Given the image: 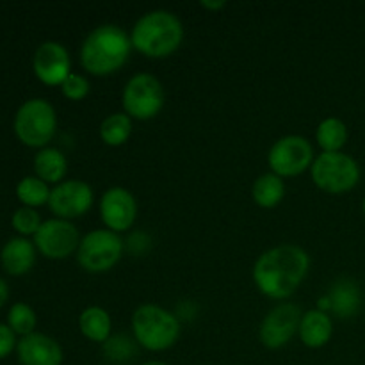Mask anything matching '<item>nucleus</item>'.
<instances>
[{
  "mask_svg": "<svg viewBox=\"0 0 365 365\" xmlns=\"http://www.w3.org/2000/svg\"><path fill=\"white\" fill-rule=\"evenodd\" d=\"M310 269V257L296 245H278L266 250L253 266V282L269 299H289Z\"/></svg>",
  "mask_w": 365,
  "mask_h": 365,
  "instance_id": "nucleus-1",
  "label": "nucleus"
},
{
  "mask_svg": "<svg viewBox=\"0 0 365 365\" xmlns=\"http://www.w3.org/2000/svg\"><path fill=\"white\" fill-rule=\"evenodd\" d=\"M132 52L130 34L113 24L93 29L81 46V66L95 77H109L127 64Z\"/></svg>",
  "mask_w": 365,
  "mask_h": 365,
  "instance_id": "nucleus-2",
  "label": "nucleus"
},
{
  "mask_svg": "<svg viewBox=\"0 0 365 365\" xmlns=\"http://www.w3.org/2000/svg\"><path fill=\"white\" fill-rule=\"evenodd\" d=\"M130 41L132 48L148 59H164L180 48L184 41V25L171 11H148L132 27Z\"/></svg>",
  "mask_w": 365,
  "mask_h": 365,
  "instance_id": "nucleus-3",
  "label": "nucleus"
},
{
  "mask_svg": "<svg viewBox=\"0 0 365 365\" xmlns=\"http://www.w3.org/2000/svg\"><path fill=\"white\" fill-rule=\"evenodd\" d=\"M132 334L143 349L160 353L177 344L182 334V324L180 319L164 307L145 303L132 314Z\"/></svg>",
  "mask_w": 365,
  "mask_h": 365,
  "instance_id": "nucleus-4",
  "label": "nucleus"
},
{
  "mask_svg": "<svg viewBox=\"0 0 365 365\" xmlns=\"http://www.w3.org/2000/svg\"><path fill=\"white\" fill-rule=\"evenodd\" d=\"M13 128L16 138L29 148H46L57 130V114L45 98H31L14 114Z\"/></svg>",
  "mask_w": 365,
  "mask_h": 365,
  "instance_id": "nucleus-5",
  "label": "nucleus"
},
{
  "mask_svg": "<svg viewBox=\"0 0 365 365\" xmlns=\"http://www.w3.org/2000/svg\"><path fill=\"white\" fill-rule=\"evenodd\" d=\"M312 182L328 195H344L353 191L360 182V166L344 152H321L310 168Z\"/></svg>",
  "mask_w": 365,
  "mask_h": 365,
  "instance_id": "nucleus-6",
  "label": "nucleus"
},
{
  "mask_svg": "<svg viewBox=\"0 0 365 365\" xmlns=\"http://www.w3.org/2000/svg\"><path fill=\"white\" fill-rule=\"evenodd\" d=\"M164 102H166V93H164L163 82L155 75L146 73V71L135 73L134 77L128 78L121 93L123 113L128 114L132 120H153L160 114Z\"/></svg>",
  "mask_w": 365,
  "mask_h": 365,
  "instance_id": "nucleus-7",
  "label": "nucleus"
},
{
  "mask_svg": "<svg viewBox=\"0 0 365 365\" xmlns=\"http://www.w3.org/2000/svg\"><path fill=\"white\" fill-rule=\"evenodd\" d=\"M125 252V241L120 234L107 228H96L81 239L77 250V262L91 274L107 273L121 260Z\"/></svg>",
  "mask_w": 365,
  "mask_h": 365,
  "instance_id": "nucleus-8",
  "label": "nucleus"
},
{
  "mask_svg": "<svg viewBox=\"0 0 365 365\" xmlns=\"http://www.w3.org/2000/svg\"><path fill=\"white\" fill-rule=\"evenodd\" d=\"M316 155L314 146L303 135H284L273 143L267 153V164L271 173L282 178H294L312 168Z\"/></svg>",
  "mask_w": 365,
  "mask_h": 365,
  "instance_id": "nucleus-9",
  "label": "nucleus"
},
{
  "mask_svg": "<svg viewBox=\"0 0 365 365\" xmlns=\"http://www.w3.org/2000/svg\"><path fill=\"white\" fill-rule=\"evenodd\" d=\"M81 239L77 227L71 221L52 217L43 221L39 230L36 232L34 246L46 259L64 260L71 253H77Z\"/></svg>",
  "mask_w": 365,
  "mask_h": 365,
  "instance_id": "nucleus-10",
  "label": "nucleus"
},
{
  "mask_svg": "<svg viewBox=\"0 0 365 365\" xmlns=\"http://www.w3.org/2000/svg\"><path fill=\"white\" fill-rule=\"evenodd\" d=\"M95 203V192L84 180H63L50 191L48 207L59 220H77L86 216Z\"/></svg>",
  "mask_w": 365,
  "mask_h": 365,
  "instance_id": "nucleus-11",
  "label": "nucleus"
},
{
  "mask_svg": "<svg viewBox=\"0 0 365 365\" xmlns=\"http://www.w3.org/2000/svg\"><path fill=\"white\" fill-rule=\"evenodd\" d=\"M302 310L294 303L284 302L266 314L259 328V339L264 348L280 349L298 335Z\"/></svg>",
  "mask_w": 365,
  "mask_h": 365,
  "instance_id": "nucleus-12",
  "label": "nucleus"
},
{
  "mask_svg": "<svg viewBox=\"0 0 365 365\" xmlns=\"http://www.w3.org/2000/svg\"><path fill=\"white\" fill-rule=\"evenodd\" d=\"M98 209L107 230L116 234L128 232L138 220V202L134 195L120 185H113L103 192Z\"/></svg>",
  "mask_w": 365,
  "mask_h": 365,
  "instance_id": "nucleus-13",
  "label": "nucleus"
},
{
  "mask_svg": "<svg viewBox=\"0 0 365 365\" xmlns=\"http://www.w3.org/2000/svg\"><path fill=\"white\" fill-rule=\"evenodd\" d=\"M32 70L39 82L61 88L71 73V59L66 46L59 41L41 43L32 57Z\"/></svg>",
  "mask_w": 365,
  "mask_h": 365,
  "instance_id": "nucleus-14",
  "label": "nucleus"
},
{
  "mask_svg": "<svg viewBox=\"0 0 365 365\" xmlns=\"http://www.w3.org/2000/svg\"><path fill=\"white\" fill-rule=\"evenodd\" d=\"M16 355L21 365H61L64 360L59 342L50 335L38 334V331L20 339Z\"/></svg>",
  "mask_w": 365,
  "mask_h": 365,
  "instance_id": "nucleus-15",
  "label": "nucleus"
},
{
  "mask_svg": "<svg viewBox=\"0 0 365 365\" xmlns=\"http://www.w3.org/2000/svg\"><path fill=\"white\" fill-rule=\"evenodd\" d=\"M36 246L34 241L27 237H13L4 245L0 252L2 267L13 277H24L34 267L36 264Z\"/></svg>",
  "mask_w": 365,
  "mask_h": 365,
  "instance_id": "nucleus-16",
  "label": "nucleus"
},
{
  "mask_svg": "<svg viewBox=\"0 0 365 365\" xmlns=\"http://www.w3.org/2000/svg\"><path fill=\"white\" fill-rule=\"evenodd\" d=\"M334 335V321L327 312L314 309L302 316L298 328V337L303 346L310 349H321L330 342Z\"/></svg>",
  "mask_w": 365,
  "mask_h": 365,
  "instance_id": "nucleus-17",
  "label": "nucleus"
},
{
  "mask_svg": "<svg viewBox=\"0 0 365 365\" xmlns=\"http://www.w3.org/2000/svg\"><path fill=\"white\" fill-rule=\"evenodd\" d=\"M327 296L330 299V314H335L341 319H349L360 312L362 291H360L359 284L349 278H341L335 282Z\"/></svg>",
  "mask_w": 365,
  "mask_h": 365,
  "instance_id": "nucleus-18",
  "label": "nucleus"
},
{
  "mask_svg": "<svg viewBox=\"0 0 365 365\" xmlns=\"http://www.w3.org/2000/svg\"><path fill=\"white\" fill-rule=\"evenodd\" d=\"M78 330L88 341L103 344L113 335V319L102 307H88L78 316Z\"/></svg>",
  "mask_w": 365,
  "mask_h": 365,
  "instance_id": "nucleus-19",
  "label": "nucleus"
},
{
  "mask_svg": "<svg viewBox=\"0 0 365 365\" xmlns=\"http://www.w3.org/2000/svg\"><path fill=\"white\" fill-rule=\"evenodd\" d=\"M34 171L36 177L41 178L45 184H61L68 171L66 155L52 146L41 148L34 157Z\"/></svg>",
  "mask_w": 365,
  "mask_h": 365,
  "instance_id": "nucleus-20",
  "label": "nucleus"
},
{
  "mask_svg": "<svg viewBox=\"0 0 365 365\" xmlns=\"http://www.w3.org/2000/svg\"><path fill=\"white\" fill-rule=\"evenodd\" d=\"M285 196L284 178L274 173H264L253 182L252 198L260 209H274Z\"/></svg>",
  "mask_w": 365,
  "mask_h": 365,
  "instance_id": "nucleus-21",
  "label": "nucleus"
},
{
  "mask_svg": "<svg viewBox=\"0 0 365 365\" xmlns=\"http://www.w3.org/2000/svg\"><path fill=\"white\" fill-rule=\"evenodd\" d=\"M348 127L339 118H324L316 128V141L319 148L327 153L342 152L348 143Z\"/></svg>",
  "mask_w": 365,
  "mask_h": 365,
  "instance_id": "nucleus-22",
  "label": "nucleus"
},
{
  "mask_svg": "<svg viewBox=\"0 0 365 365\" xmlns=\"http://www.w3.org/2000/svg\"><path fill=\"white\" fill-rule=\"evenodd\" d=\"M98 134L103 145L113 146V148L123 146L132 135V118L125 113L109 114L100 123Z\"/></svg>",
  "mask_w": 365,
  "mask_h": 365,
  "instance_id": "nucleus-23",
  "label": "nucleus"
},
{
  "mask_svg": "<svg viewBox=\"0 0 365 365\" xmlns=\"http://www.w3.org/2000/svg\"><path fill=\"white\" fill-rule=\"evenodd\" d=\"M50 191L52 189L48 187V184L34 177H24L16 184V196L24 207H29V209H36V207L48 205L50 200Z\"/></svg>",
  "mask_w": 365,
  "mask_h": 365,
  "instance_id": "nucleus-24",
  "label": "nucleus"
},
{
  "mask_svg": "<svg viewBox=\"0 0 365 365\" xmlns=\"http://www.w3.org/2000/svg\"><path fill=\"white\" fill-rule=\"evenodd\" d=\"M138 346L139 344L135 342V339L127 337V335L123 334H116L110 335V337L103 342L102 351L107 362L123 365L134 359L135 351H138Z\"/></svg>",
  "mask_w": 365,
  "mask_h": 365,
  "instance_id": "nucleus-25",
  "label": "nucleus"
},
{
  "mask_svg": "<svg viewBox=\"0 0 365 365\" xmlns=\"http://www.w3.org/2000/svg\"><path fill=\"white\" fill-rule=\"evenodd\" d=\"M38 324L36 312L27 303H14L7 314V327L20 337L34 334V328Z\"/></svg>",
  "mask_w": 365,
  "mask_h": 365,
  "instance_id": "nucleus-26",
  "label": "nucleus"
},
{
  "mask_svg": "<svg viewBox=\"0 0 365 365\" xmlns=\"http://www.w3.org/2000/svg\"><path fill=\"white\" fill-rule=\"evenodd\" d=\"M41 217L36 212V209H29V207H21L11 217V225L14 230L20 234V237H27V235H36V232L41 227Z\"/></svg>",
  "mask_w": 365,
  "mask_h": 365,
  "instance_id": "nucleus-27",
  "label": "nucleus"
},
{
  "mask_svg": "<svg viewBox=\"0 0 365 365\" xmlns=\"http://www.w3.org/2000/svg\"><path fill=\"white\" fill-rule=\"evenodd\" d=\"M89 89H91V86H89L88 78L81 73H73V71H71V73L68 75L66 81L61 84L63 96L71 100V102H81V100H84L86 96L89 95Z\"/></svg>",
  "mask_w": 365,
  "mask_h": 365,
  "instance_id": "nucleus-28",
  "label": "nucleus"
},
{
  "mask_svg": "<svg viewBox=\"0 0 365 365\" xmlns=\"http://www.w3.org/2000/svg\"><path fill=\"white\" fill-rule=\"evenodd\" d=\"M150 248H152V239L145 232H134L128 235L127 242H125V250L130 252L132 255H145Z\"/></svg>",
  "mask_w": 365,
  "mask_h": 365,
  "instance_id": "nucleus-29",
  "label": "nucleus"
},
{
  "mask_svg": "<svg viewBox=\"0 0 365 365\" xmlns=\"http://www.w3.org/2000/svg\"><path fill=\"white\" fill-rule=\"evenodd\" d=\"M16 334L7 324H0V360L9 356L16 349Z\"/></svg>",
  "mask_w": 365,
  "mask_h": 365,
  "instance_id": "nucleus-30",
  "label": "nucleus"
},
{
  "mask_svg": "<svg viewBox=\"0 0 365 365\" xmlns=\"http://www.w3.org/2000/svg\"><path fill=\"white\" fill-rule=\"evenodd\" d=\"M200 6H202L203 9L210 11V13H217V11H221L223 7H227V2H225V0H212V2H210V0H202Z\"/></svg>",
  "mask_w": 365,
  "mask_h": 365,
  "instance_id": "nucleus-31",
  "label": "nucleus"
},
{
  "mask_svg": "<svg viewBox=\"0 0 365 365\" xmlns=\"http://www.w3.org/2000/svg\"><path fill=\"white\" fill-rule=\"evenodd\" d=\"M7 298H9V287H7L6 282L0 278V307H4V303L7 302Z\"/></svg>",
  "mask_w": 365,
  "mask_h": 365,
  "instance_id": "nucleus-32",
  "label": "nucleus"
},
{
  "mask_svg": "<svg viewBox=\"0 0 365 365\" xmlns=\"http://www.w3.org/2000/svg\"><path fill=\"white\" fill-rule=\"evenodd\" d=\"M141 365H170V364L163 362V360H148V362H145V364H141Z\"/></svg>",
  "mask_w": 365,
  "mask_h": 365,
  "instance_id": "nucleus-33",
  "label": "nucleus"
},
{
  "mask_svg": "<svg viewBox=\"0 0 365 365\" xmlns=\"http://www.w3.org/2000/svg\"><path fill=\"white\" fill-rule=\"evenodd\" d=\"M362 209H364V214H365V198H364V203H362Z\"/></svg>",
  "mask_w": 365,
  "mask_h": 365,
  "instance_id": "nucleus-34",
  "label": "nucleus"
}]
</instances>
